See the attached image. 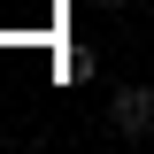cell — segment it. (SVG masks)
Instances as JSON below:
<instances>
[{
  "label": "cell",
  "instance_id": "3",
  "mask_svg": "<svg viewBox=\"0 0 154 154\" xmlns=\"http://www.w3.org/2000/svg\"><path fill=\"white\" fill-rule=\"evenodd\" d=\"M100 8H131V0H100Z\"/></svg>",
  "mask_w": 154,
  "mask_h": 154
},
{
  "label": "cell",
  "instance_id": "1",
  "mask_svg": "<svg viewBox=\"0 0 154 154\" xmlns=\"http://www.w3.org/2000/svg\"><path fill=\"white\" fill-rule=\"evenodd\" d=\"M108 131L116 139H154V85H116L108 93Z\"/></svg>",
  "mask_w": 154,
  "mask_h": 154
},
{
  "label": "cell",
  "instance_id": "2",
  "mask_svg": "<svg viewBox=\"0 0 154 154\" xmlns=\"http://www.w3.org/2000/svg\"><path fill=\"white\" fill-rule=\"evenodd\" d=\"M85 77H93V46H69L62 54V85H85Z\"/></svg>",
  "mask_w": 154,
  "mask_h": 154
}]
</instances>
